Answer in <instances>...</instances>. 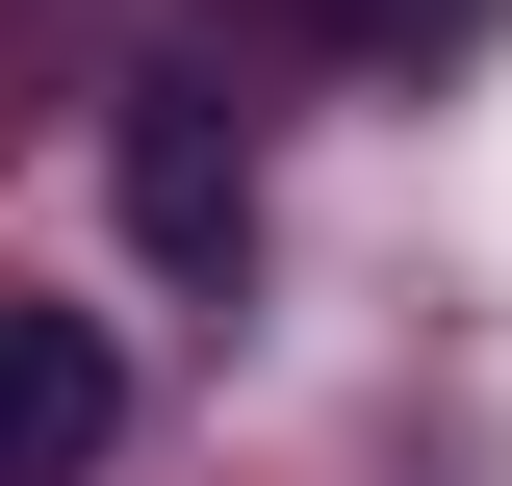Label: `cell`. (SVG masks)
<instances>
[{"instance_id": "cell-1", "label": "cell", "mask_w": 512, "mask_h": 486, "mask_svg": "<svg viewBox=\"0 0 512 486\" xmlns=\"http://www.w3.org/2000/svg\"><path fill=\"white\" fill-rule=\"evenodd\" d=\"M128 231L180 256V282H231V256H256V154H231V77H205V52L128 77Z\"/></svg>"}, {"instance_id": "cell-2", "label": "cell", "mask_w": 512, "mask_h": 486, "mask_svg": "<svg viewBox=\"0 0 512 486\" xmlns=\"http://www.w3.org/2000/svg\"><path fill=\"white\" fill-rule=\"evenodd\" d=\"M128 435V359H103V307H26L0 282V486H77Z\"/></svg>"}, {"instance_id": "cell-3", "label": "cell", "mask_w": 512, "mask_h": 486, "mask_svg": "<svg viewBox=\"0 0 512 486\" xmlns=\"http://www.w3.org/2000/svg\"><path fill=\"white\" fill-rule=\"evenodd\" d=\"M282 26H308V52H384V77H410V52H461V26H512V0H282Z\"/></svg>"}]
</instances>
